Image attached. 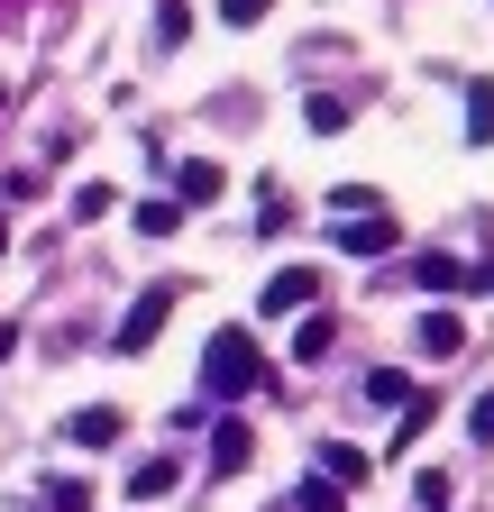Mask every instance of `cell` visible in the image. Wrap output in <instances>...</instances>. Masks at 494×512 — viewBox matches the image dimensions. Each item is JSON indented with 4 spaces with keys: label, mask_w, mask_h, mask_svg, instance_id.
<instances>
[{
    "label": "cell",
    "mask_w": 494,
    "mask_h": 512,
    "mask_svg": "<svg viewBox=\"0 0 494 512\" xmlns=\"http://www.w3.org/2000/svg\"><path fill=\"white\" fill-rule=\"evenodd\" d=\"M257 384H266V348L247 339L238 320H229V330H211V348H202V394H211V403H247Z\"/></svg>",
    "instance_id": "obj_1"
},
{
    "label": "cell",
    "mask_w": 494,
    "mask_h": 512,
    "mask_svg": "<svg viewBox=\"0 0 494 512\" xmlns=\"http://www.w3.org/2000/svg\"><path fill=\"white\" fill-rule=\"evenodd\" d=\"M165 311H174V284L156 275L138 302H129V320H119V357H138V348H156V330H165Z\"/></svg>",
    "instance_id": "obj_2"
},
{
    "label": "cell",
    "mask_w": 494,
    "mask_h": 512,
    "mask_svg": "<svg viewBox=\"0 0 494 512\" xmlns=\"http://www.w3.org/2000/svg\"><path fill=\"white\" fill-rule=\"evenodd\" d=\"M266 311H321V266H284L266 284Z\"/></svg>",
    "instance_id": "obj_3"
},
{
    "label": "cell",
    "mask_w": 494,
    "mask_h": 512,
    "mask_svg": "<svg viewBox=\"0 0 494 512\" xmlns=\"http://www.w3.org/2000/svg\"><path fill=\"white\" fill-rule=\"evenodd\" d=\"M247 458H257V430L229 412V421L211 430V467H220V476H247Z\"/></svg>",
    "instance_id": "obj_4"
},
{
    "label": "cell",
    "mask_w": 494,
    "mask_h": 512,
    "mask_svg": "<svg viewBox=\"0 0 494 512\" xmlns=\"http://www.w3.org/2000/svg\"><path fill=\"white\" fill-rule=\"evenodd\" d=\"M220 183H229V174H220L211 156H183V165H174V202H183V211H193V202H220Z\"/></svg>",
    "instance_id": "obj_5"
},
{
    "label": "cell",
    "mask_w": 494,
    "mask_h": 512,
    "mask_svg": "<svg viewBox=\"0 0 494 512\" xmlns=\"http://www.w3.org/2000/svg\"><path fill=\"white\" fill-rule=\"evenodd\" d=\"M339 247H348V256H385V247H403V229H394V220H376V211H357V220L339 229Z\"/></svg>",
    "instance_id": "obj_6"
},
{
    "label": "cell",
    "mask_w": 494,
    "mask_h": 512,
    "mask_svg": "<svg viewBox=\"0 0 494 512\" xmlns=\"http://www.w3.org/2000/svg\"><path fill=\"white\" fill-rule=\"evenodd\" d=\"M412 339H421V357H458V348H467V320H458V311H421Z\"/></svg>",
    "instance_id": "obj_7"
},
{
    "label": "cell",
    "mask_w": 494,
    "mask_h": 512,
    "mask_svg": "<svg viewBox=\"0 0 494 512\" xmlns=\"http://www.w3.org/2000/svg\"><path fill=\"white\" fill-rule=\"evenodd\" d=\"M119 430H129V421H119V412H110V403H83V412H74V421H65V439H74V448H110V439H119Z\"/></svg>",
    "instance_id": "obj_8"
},
{
    "label": "cell",
    "mask_w": 494,
    "mask_h": 512,
    "mask_svg": "<svg viewBox=\"0 0 494 512\" xmlns=\"http://www.w3.org/2000/svg\"><path fill=\"white\" fill-rule=\"evenodd\" d=\"M321 467H330V485H339V494L376 476V458H366V448H348V439H330V448H321Z\"/></svg>",
    "instance_id": "obj_9"
},
{
    "label": "cell",
    "mask_w": 494,
    "mask_h": 512,
    "mask_svg": "<svg viewBox=\"0 0 494 512\" xmlns=\"http://www.w3.org/2000/svg\"><path fill=\"white\" fill-rule=\"evenodd\" d=\"M412 275H421L430 293H458V284H467V256H449V247H430L421 266H412Z\"/></svg>",
    "instance_id": "obj_10"
},
{
    "label": "cell",
    "mask_w": 494,
    "mask_h": 512,
    "mask_svg": "<svg viewBox=\"0 0 494 512\" xmlns=\"http://www.w3.org/2000/svg\"><path fill=\"white\" fill-rule=\"evenodd\" d=\"M467 147H494V83H467Z\"/></svg>",
    "instance_id": "obj_11"
},
{
    "label": "cell",
    "mask_w": 494,
    "mask_h": 512,
    "mask_svg": "<svg viewBox=\"0 0 494 512\" xmlns=\"http://www.w3.org/2000/svg\"><path fill=\"white\" fill-rule=\"evenodd\" d=\"M412 394H421V384H412L403 366H376V375H366V403H385V412H394V403H412Z\"/></svg>",
    "instance_id": "obj_12"
},
{
    "label": "cell",
    "mask_w": 494,
    "mask_h": 512,
    "mask_svg": "<svg viewBox=\"0 0 494 512\" xmlns=\"http://www.w3.org/2000/svg\"><path fill=\"white\" fill-rule=\"evenodd\" d=\"M430 412H440V403H430V394H412V403H403V421H394V458H403V448H412V439L430 430Z\"/></svg>",
    "instance_id": "obj_13"
},
{
    "label": "cell",
    "mask_w": 494,
    "mask_h": 512,
    "mask_svg": "<svg viewBox=\"0 0 494 512\" xmlns=\"http://www.w3.org/2000/svg\"><path fill=\"white\" fill-rule=\"evenodd\" d=\"M165 485H174V458H147V467H129V494H138V503H156Z\"/></svg>",
    "instance_id": "obj_14"
},
{
    "label": "cell",
    "mask_w": 494,
    "mask_h": 512,
    "mask_svg": "<svg viewBox=\"0 0 494 512\" xmlns=\"http://www.w3.org/2000/svg\"><path fill=\"white\" fill-rule=\"evenodd\" d=\"M293 357H302V366H321V357H330V320H321V311L293 330Z\"/></svg>",
    "instance_id": "obj_15"
},
{
    "label": "cell",
    "mask_w": 494,
    "mask_h": 512,
    "mask_svg": "<svg viewBox=\"0 0 494 512\" xmlns=\"http://www.w3.org/2000/svg\"><path fill=\"white\" fill-rule=\"evenodd\" d=\"M46 512H92V485H83V476H55V485H46Z\"/></svg>",
    "instance_id": "obj_16"
},
{
    "label": "cell",
    "mask_w": 494,
    "mask_h": 512,
    "mask_svg": "<svg viewBox=\"0 0 494 512\" xmlns=\"http://www.w3.org/2000/svg\"><path fill=\"white\" fill-rule=\"evenodd\" d=\"M156 37L183 46V37H193V10H183V0H156Z\"/></svg>",
    "instance_id": "obj_17"
},
{
    "label": "cell",
    "mask_w": 494,
    "mask_h": 512,
    "mask_svg": "<svg viewBox=\"0 0 494 512\" xmlns=\"http://www.w3.org/2000/svg\"><path fill=\"white\" fill-rule=\"evenodd\" d=\"M302 119H312V138H339V128H348V101H302Z\"/></svg>",
    "instance_id": "obj_18"
},
{
    "label": "cell",
    "mask_w": 494,
    "mask_h": 512,
    "mask_svg": "<svg viewBox=\"0 0 494 512\" xmlns=\"http://www.w3.org/2000/svg\"><path fill=\"white\" fill-rule=\"evenodd\" d=\"M110 211H119L110 183H83V192H74V220H110Z\"/></svg>",
    "instance_id": "obj_19"
},
{
    "label": "cell",
    "mask_w": 494,
    "mask_h": 512,
    "mask_svg": "<svg viewBox=\"0 0 494 512\" xmlns=\"http://www.w3.org/2000/svg\"><path fill=\"white\" fill-rule=\"evenodd\" d=\"M449 494H458V485H449V467H430V476L412 485V503H421V512H449Z\"/></svg>",
    "instance_id": "obj_20"
},
{
    "label": "cell",
    "mask_w": 494,
    "mask_h": 512,
    "mask_svg": "<svg viewBox=\"0 0 494 512\" xmlns=\"http://www.w3.org/2000/svg\"><path fill=\"white\" fill-rule=\"evenodd\" d=\"M138 229H147V238H174V229H183V202H147Z\"/></svg>",
    "instance_id": "obj_21"
},
{
    "label": "cell",
    "mask_w": 494,
    "mask_h": 512,
    "mask_svg": "<svg viewBox=\"0 0 494 512\" xmlns=\"http://www.w3.org/2000/svg\"><path fill=\"white\" fill-rule=\"evenodd\" d=\"M266 10H275V0H220V19H229V28H257Z\"/></svg>",
    "instance_id": "obj_22"
},
{
    "label": "cell",
    "mask_w": 494,
    "mask_h": 512,
    "mask_svg": "<svg viewBox=\"0 0 494 512\" xmlns=\"http://www.w3.org/2000/svg\"><path fill=\"white\" fill-rule=\"evenodd\" d=\"M467 439H476V448H494V394H476V412H467Z\"/></svg>",
    "instance_id": "obj_23"
},
{
    "label": "cell",
    "mask_w": 494,
    "mask_h": 512,
    "mask_svg": "<svg viewBox=\"0 0 494 512\" xmlns=\"http://www.w3.org/2000/svg\"><path fill=\"white\" fill-rule=\"evenodd\" d=\"M0 247H10V220H0Z\"/></svg>",
    "instance_id": "obj_24"
}]
</instances>
